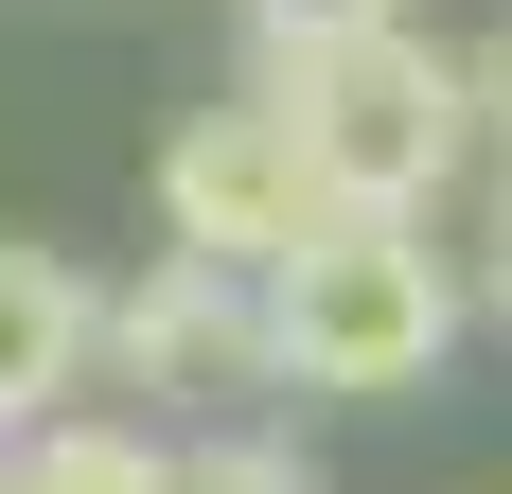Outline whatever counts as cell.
<instances>
[{
    "mask_svg": "<svg viewBox=\"0 0 512 494\" xmlns=\"http://www.w3.org/2000/svg\"><path fill=\"white\" fill-rule=\"evenodd\" d=\"M477 318V265L424 212H336L301 265H265V336H283V389H424Z\"/></svg>",
    "mask_w": 512,
    "mask_h": 494,
    "instance_id": "cell-1",
    "label": "cell"
},
{
    "mask_svg": "<svg viewBox=\"0 0 512 494\" xmlns=\"http://www.w3.org/2000/svg\"><path fill=\"white\" fill-rule=\"evenodd\" d=\"M265 89L301 106V159L336 212H442L460 195V159L495 142V106H477V53L407 36H354V53H301V71H265Z\"/></svg>",
    "mask_w": 512,
    "mask_h": 494,
    "instance_id": "cell-2",
    "label": "cell"
},
{
    "mask_svg": "<svg viewBox=\"0 0 512 494\" xmlns=\"http://www.w3.org/2000/svg\"><path fill=\"white\" fill-rule=\"evenodd\" d=\"M159 230L195 247V265H301L318 230H336V195H318V159H301V106L283 89H230L195 106L177 142H159Z\"/></svg>",
    "mask_w": 512,
    "mask_h": 494,
    "instance_id": "cell-3",
    "label": "cell"
},
{
    "mask_svg": "<svg viewBox=\"0 0 512 494\" xmlns=\"http://www.w3.org/2000/svg\"><path fill=\"white\" fill-rule=\"evenodd\" d=\"M106 353L142 371V389H283V336H265V283L248 265H195V247H159L142 283L106 300Z\"/></svg>",
    "mask_w": 512,
    "mask_h": 494,
    "instance_id": "cell-4",
    "label": "cell"
},
{
    "mask_svg": "<svg viewBox=\"0 0 512 494\" xmlns=\"http://www.w3.org/2000/svg\"><path fill=\"white\" fill-rule=\"evenodd\" d=\"M89 353H106V300L71 283L53 247H0V459L36 442V424H71Z\"/></svg>",
    "mask_w": 512,
    "mask_h": 494,
    "instance_id": "cell-5",
    "label": "cell"
},
{
    "mask_svg": "<svg viewBox=\"0 0 512 494\" xmlns=\"http://www.w3.org/2000/svg\"><path fill=\"white\" fill-rule=\"evenodd\" d=\"M18 494H177V442H159V424H89V406H71V424H36V442H18Z\"/></svg>",
    "mask_w": 512,
    "mask_h": 494,
    "instance_id": "cell-6",
    "label": "cell"
},
{
    "mask_svg": "<svg viewBox=\"0 0 512 494\" xmlns=\"http://www.w3.org/2000/svg\"><path fill=\"white\" fill-rule=\"evenodd\" d=\"M265 71H301V53H354V36H407V0H248Z\"/></svg>",
    "mask_w": 512,
    "mask_h": 494,
    "instance_id": "cell-7",
    "label": "cell"
},
{
    "mask_svg": "<svg viewBox=\"0 0 512 494\" xmlns=\"http://www.w3.org/2000/svg\"><path fill=\"white\" fill-rule=\"evenodd\" d=\"M177 494H318V477H301V442L230 424V442H177Z\"/></svg>",
    "mask_w": 512,
    "mask_h": 494,
    "instance_id": "cell-8",
    "label": "cell"
},
{
    "mask_svg": "<svg viewBox=\"0 0 512 494\" xmlns=\"http://www.w3.org/2000/svg\"><path fill=\"white\" fill-rule=\"evenodd\" d=\"M477 300L512 318V177H495V212H477Z\"/></svg>",
    "mask_w": 512,
    "mask_h": 494,
    "instance_id": "cell-9",
    "label": "cell"
},
{
    "mask_svg": "<svg viewBox=\"0 0 512 494\" xmlns=\"http://www.w3.org/2000/svg\"><path fill=\"white\" fill-rule=\"evenodd\" d=\"M477 106H495V142H512V18L477 36Z\"/></svg>",
    "mask_w": 512,
    "mask_h": 494,
    "instance_id": "cell-10",
    "label": "cell"
},
{
    "mask_svg": "<svg viewBox=\"0 0 512 494\" xmlns=\"http://www.w3.org/2000/svg\"><path fill=\"white\" fill-rule=\"evenodd\" d=\"M0 494H18V459H0Z\"/></svg>",
    "mask_w": 512,
    "mask_h": 494,
    "instance_id": "cell-11",
    "label": "cell"
}]
</instances>
